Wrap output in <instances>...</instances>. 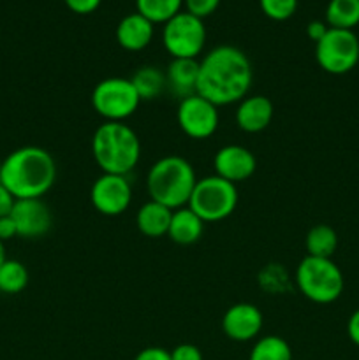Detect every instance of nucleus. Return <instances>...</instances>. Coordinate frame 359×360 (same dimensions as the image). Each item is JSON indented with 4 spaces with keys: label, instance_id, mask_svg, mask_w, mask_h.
Masks as SVG:
<instances>
[{
    "label": "nucleus",
    "instance_id": "f3484780",
    "mask_svg": "<svg viewBox=\"0 0 359 360\" xmlns=\"http://www.w3.org/2000/svg\"><path fill=\"white\" fill-rule=\"evenodd\" d=\"M165 79L169 88L182 98L194 95L199 79V62L196 58H172Z\"/></svg>",
    "mask_w": 359,
    "mask_h": 360
},
{
    "label": "nucleus",
    "instance_id": "2f4dec72",
    "mask_svg": "<svg viewBox=\"0 0 359 360\" xmlns=\"http://www.w3.org/2000/svg\"><path fill=\"white\" fill-rule=\"evenodd\" d=\"M16 236H18L16 225H14L11 214L9 217L0 218V241L6 243V241H9V239L16 238Z\"/></svg>",
    "mask_w": 359,
    "mask_h": 360
},
{
    "label": "nucleus",
    "instance_id": "6e6552de",
    "mask_svg": "<svg viewBox=\"0 0 359 360\" xmlns=\"http://www.w3.org/2000/svg\"><path fill=\"white\" fill-rule=\"evenodd\" d=\"M315 58L320 69L334 76L351 72L359 62L358 35L352 30L329 28L315 44Z\"/></svg>",
    "mask_w": 359,
    "mask_h": 360
},
{
    "label": "nucleus",
    "instance_id": "473e14b6",
    "mask_svg": "<svg viewBox=\"0 0 359 360\" xmlns=\"http://www.w3.org/2000/svg\"><path fill=\"white\" fill-rule=\"evenodd\" d=\"M327 30H329L327 23H324V21H319V20L310 21L308 27H306V34H308V37L312 39L315 44L324 37V35H326Z\"/></svg>",
    "mask_w": 359,
    "mask_h": 360
},
{
    "label": "nucleus",
    "instance_id": "bb28decb",
    "mask_svg": "<svg viewBox=\"0 0 359 360\" xmlns=\"http://www.w3.org/2000/svg\"><path fill=\"white\" fill-rule=\"evenodd\" d=\"M183 4L187 7V13L204 20L217 11V7L220 6V0H183Z\"/></svg>",
    "mask_w": 359,
    "mask_h": 360
},
{
    "label": "nucleus",
    "instance_id": "f704fd0d",
    "mask_svg": "<svg viewBox=\"0 0 359 360\" xmlns=\"http://www.w3.org/2000/svg\"><path fill=\"white\" fill-rule=\"evenodd\" d=\"M6 246H4V243L0 241V266H2L4 262H6Z\"/></svg>",
    "mask_w": 359,
    "mask_h": 360
},
{
    "label": "nucleus",
    "instance_id": "f03ea898",
    "mask_svg": "<svg viewBox=\"0 0 359 360\" xmlns=\"http://www.w3.org/2000/svg\"><path fill=\"white\" fill-rule=\"evenodd\" d=\"M56 179V164L51 153L39 146L14 150L2 160L0 183L14 199H41Z\"/></svg>",
    "mask_w": 359,
    "mask_h": 360
},
{
    "label": "nucleus",
    "instance_id": "dca6fc26",
    "mask_svg": "<svg viewBox=\"0 0 359 360\" xmlns=\"http://www.w3.org/2000/svg\"><path fill=\"white\" fill-rule=\"evenodd\" d=\"M153 39V23L139 13L127 14L116 27V41L127 51H141Z\"/></svg>",
    "mask_w": 359,
    "mask_h": 360
},
{
    "label": "nucleus",
    "instance_id": "5701e85b",
    "mask_svg": "<svg viewBox=\"0 0 359 360\" xmlns=\"http://www.w3.org/2000/svg\"><path fill=\"white\" fill-rule=\"evenodd\" d=\"M183 0H136L137 13L151 23H168L182 11Z\"/></svg>",
    "mask_w": 359,
    "mask_h": 360
},
{
    "label": "nucleus",
    "instance_id": "4be33fe9",
    "mask_svg": "<svg viewBox=\"0 0 359 360\" xmlns=\"http://www.w3.org/2000/svg\"><path fill=\"white\" fill-rule=\"evenodd\" d=\"M132 84L136 88L137 95H139L141 101H151V98H157L162 94V90L168 84L165 79V74L162 72L157 67H141L136 74L132 76Z\"/></svg>",
    "mask_w": 359,
    "mask_h": 360
},
{
    "label": "nucleus",
    "instance_id": "6ab92c4d",
    "mask_svg": "<svg viewBox=\"0 0 359 360\" xmlns=\"http://www.w3.org/2000/svg\"><path fill=\"white\" fill-rule=\"evenodd\" d=\"M203 231L204 221L190 207H180V210L172 211L171 225L168 231V236L172 243L182 246L194 245L201 239Z\"/></svg>",
    "mask_w": 359,
    "mask_h": 360
},
{
    "label": "nucleus",
    "instance_id": "a211bd4d",
    "mask_svg": "<svg viewBox=\"0 0 359 360\" xmlns=\"http://www.w3.org/2000/svg\"><path fill=\"white\" fill-rule=\"evenodd\" d=\"M171 218L172 210L150 199L137 211L136 224L141 234L146 238H162V236H168Z\"/></svg>",
    "mask_w": 359,
    "mask_h": 360
},
{
    "label": "nucleus",
    "instance_id": "f8f14e48",
    "mask_svg": "<svg viewBox=\"0 0 359 360\" xmlns=\"http://www.w3.org/2000/svg\"><path fill=\"white\" fill-rule=\"evenodd\" d=\"M14 225L20 238L35 239L48 234L51 229L53 217L49 207L41 199H20L14 202L11 211Z\"/></svg>",
    "mask_w": 359,
    "mask_h": 360
},
{
    "label": "nucleus",
    "instance_id": "423d86ee",
    "mask_svg": "<svg viewBox=\"0 0 359 360\" xmlns=\"http://www.w3.org/2000/svg\"><path fill=\"white\" fill-rule=\"evenodd\" d=\"M238 206V190L234 183L220 176L197 179L187 207L194 211L204 224L225 220Z\"/></svg>",
    "mask_w": 359,
    "mask_h": 360
},
{
    "label": "nucleus",
    "instance_id": "4468645a",
    "mask_svg": "<svg viewBox=\"0 0 359 360\" xmlns=\"http://www.w3.org/2000/svg\"><path fill=\"white\" fill-rule=\"evenodd\" d=\"M215 174L231 183H239L248 179L256 172L257 160L250 150L239 144H227L215 153L213 158Z\"/></svg>",
    "mask_w": 359,
    "mask_h": 360
},
{
    "label": "nucleus",
    "instance_id": "393cba45",
    "mask_svg": "<svg viewBox=\"0 0 359 360\" xmlns=\"http://www.w3.org/2000/svg\"><path fill=\"white\" fill-rule=\"evenodd\" d=\"M28 283V271L18 260H9L0 266V292L4 294H20Z\"/></svg>",
    "mask_w": 359,
    "mask_h": 360
},
{
    "label": "nucleus",
    "instance_id": "cd10ccee",
    "mask_svg": "<svg viewBox=\"0 0 359 360\" xmlns=\"http://www.w3.org/2000/svg\"><path fill=\"white\" fill-rule=\"evenodd\" d=\"M171 360H203V354L196 345L183 343L171 352Z\"/></svg>",
    "mask_w": 359,
    "mask_h": 360
},
{
    "label": "nucleus",
    "instance_id": "f257e3e1",
    "mask_svg": "<svg viewBox=\"0 0 359 360\" xmlns=\"http://www.w3.org/2000/svg\"><path fill=\"white\" fill-rule=\"evenodd\" d=\"M252 77V63L241 49L217 46L199 62L196 94L217 108L234 104L248 95Z\"/></svg>",
    "mask_w": 359,
    "mask_h": 360
},
{
    "label": "nucleus",
    "instance_id": "7c9ffc66",
    "mask_svg": "<svg viewBox=\"0 0 359 360\" xmlns=\"http://www.w3.org/2000/svg\"><path fill=\"white\" fill-rule=\"evenodd\" d=\"M14 202H16V199H14L13 193L0 183V218L9 217L14 207Z\"/></svg>",
    "mask_w": 359,
    "mask_h": 360
},
{
    "label": "nucleus",
    "instance_id": "aec40b11",
    "mask_svg": "<svg viewBox=\"0 0 359 360\" xmlns=\"http://www.w3.org/2000/svg\"><path fill=\"white\" fill-rule=\"evenodd\" d=\"M306 252L310 257H319V259H331L338 248V234L329 225H315L308 231L305 238Z\"/></svg>",
    "mask_w": 359,
    "mask_h": 360
},
{
    "label": "nucleus",
    "instance_id": "20e7f679",
    "mask_svg": "<svg viewBox=\"0 0 359 360\" xmlns=\"http://www.w3.org/2000/svg\"><path fill=\"white\" fill-rule=\"evenodd\" d=\"M197 178L189 160L176 155H168L151 165L146 178V188L150 199L168 206L169 210H180L189 204Z\"/></svg>",
    "mask_w": 359,
    "mask_h": 360
},
{
    "label": "nucleus",
    "instance_id": "412c9836",
    "mask_svg": "<svg viewBox=\"0 0 359 360\" xmlns=\"http://www.w3.org/2000/svg\"><path fill=\"white\" fill-rule=\"evenodd\" d=\"M326 23L329 28L352 30L359 25V0H329L326 7Z\"/></svg>",
    "mask_w": 359,
    "mask_h": 360
},
{
    "label": "nucleus",
    "instance_id": "c85d7f7f",
    "mask_svg": "<svg viewBox=\"0 0 359 360\" xmlns=\"http://www.w3.org/2000/svg\"><path fill=\"white\" fill-rule=\"evenodd\" d=\"M65 6L76 14H90L99 9L102 0H63Z\"/></svg>",
    "mask_w": 359,
    "mask_h": 360
},
{
    "label": "nucleus",
    "instance_id": "0eeeda50",
    "mask_svg": "<svg viewBox=\"0 0 359 360\" xmlns=\"http://www.w3.org/2000/svg\"><path fill=\"white\" fill-rule=\"evenodd\" d=\"M141 98L132 81L125 77H108L92 91V105L106 122H125L137 111Z\"/></svg>",
    "mask_w": 359,
    "mask_h": 360
},
{
    "label": "nucleus",
    "instance_id": "b1692460",
    "mask_svg": "<svg viewBox=\"0 0 359 360\" xmlns=\"http://www.w3.org/2000/svg\"><path fill=\"white\" fill-rule=\"evenodd\" d=\"M248 360H294L285 340L278 336H264L253 345Z\"/></svg>",
    "mask_w": 359,
    "mask_h": 360
},
{
    "label": "nucleus",
    "instance_id": "2eb2a0df",
    "mask_svg": "<svg viewBox=\"0 0 359 360\" xmlns=\"http://www.w3.org/2000/svg\"><path fill=\"white\" fill-rule=\"evenodd\" d=\"M273 120V104L264 95H246L236 111V123L243 132L257 134L267 129Z\"/></svg>",
    "mask_w": 359,
    "mask_h": 360
},
{
    "label": "nucleus",
    "instance_id": "c756f323",
    "mask_svg": "<svg viewBox=\"0 0 359 360\" xmlns=\"http://www.w3.org/2000/svg\"><path fill=\"white\" fill-rule=\"evenodd\" d=\"M134 360H171V352L160 347H148L141 350Z\"/></svg>",
    "mask_w": 359,
    "mask_h": 360
},
{
    "label": "nucleus",
    "instance_id": "a878e982",
    "mask_svg": "<svg viewBox=\"0 0 359 360\" xmlns=\"http://www.w3.org/2000/svg\"><path fill=\"white\" fill-rule=\"evenodd\" d=\"M259 6L270 20L285 21L298 9V0H259Z\"/></svg>",
    "mask_w": 359,
    "mask_h": 360
},
{
    "label": "nucleus",
    "instance_id": "72a5a7b5",
    "mask_svg": "<svg viewBox=\"0 0 359 360\" xmlns=\"http://www.w3.org/2000/svg\"><path fill=\"white\" fill-rule=\"evenodd\" d=\"M347 334L348 338H351L352 343H354L355 347H359V309H355L351 315V319H348Z\"/></svg>",
    "mask_w": 359,
    "mask_h": 360
},
{
    "label": "nucleus",
    "instance_id": "1a4fd4ad",
    "mask_svg": "<svg viewBox=\"0 0 359 360\" xmlns=\"http://www.w3.org/2000/svg\"><path fill=\"white\" fill-rule=\"evenodd\" d=\"M162 42L172 58H197L206 44L204 21L187 11H180L164 23Z\"/></svg>",
    "mask_w": 359,
    "mask_h": 360
},
{
    "label": "nucleus",
    "instance_id": "9b49d317",
    "mask_svg": "<svg viewBox=\"0 0 359 360\" xmlns=\"http://www.w3.org/2000/svg\"><path fill=\"white\" fill-rule=\"evenodd\" d=\"M92 206L104 217H118L125 213L132 200V186L127 176L104 174L99 176L90 190Z\"/></svg>",
    "mask_w": 359,
    "mask_h": 360
},
{
    "label": "nucleus",
    "instance_id": "7ed1b4c3",
    "mask_svg": "<svg viewBox=\"0 0 359 360\" xmlns=\"http://www.w3.org/2000/svg\"><path fill=\"white\" fill-rule=\"evenodd\" d=\"M92 155L104 174L127 176L141 158V141L123 122H106L92 137Z\"/></svg>",
    "mask_w": 359,
    "mask_h": 360
},
{
    "label": "nucleus",
    "instance_id": "39448f33",
    "mask_svg": "<svg viewBox=\"0 0 359 360\" xmlns=\"http://www.w3.org/2000/svg\"><path fill=\"white\" fill-rule=\"evenodd\" d=\"M296 285L308 301L329 304L344 292V274L331 259L306 255L296 269Z\"/></svg>",
    "mask_w": 359,
    "mask_h": 360
},
{
    "label": "nucleus",
    "instance_id": "c9c22d12",
    "mask_svg": "<svg viewBox=\"0 0 359 360\" xmlns=\"http://www.w3.org/2000/svg\"><path fill=\"white\" fill-rule=\"evenodd\" d=\"M0 171H2V160H0Z\"/></svg>",
    "mask_w": 359,
    "mask_h": 360
},
{
    "label": "nucleus",
    "instance_id": "9d476101",
    "mask_svg": "<svg viewBox=\"0 0 359 360\" xmlns=\"http://www.w3.org/2000/svg\"><path fill=\"white\" fill-rule=\"evenodd\" d=\"M176 118H178L180 129L190 139H208L218 129L217 105L197 94L182 98Z\"/></svg>",
    "mask_w": 359,
    "mask_h": 360
},
{
    "label": "nucleus",
    "instance_id": "ddd939ff",
    "mask_svg": "<svg viewBox=\"0 0 359 360\" xmlns=\"http://www.w3.org/2000/svg\"><path fill=\"white\" fill-rule=\"evenodd\" d=\"M263 313L250 302H238L225 311L222 319V330L225 336L238 343L256 340L263 329Z\"/></svg>",
    "mask_w": 359,
    "mask_h": 360
}]
</instances>
